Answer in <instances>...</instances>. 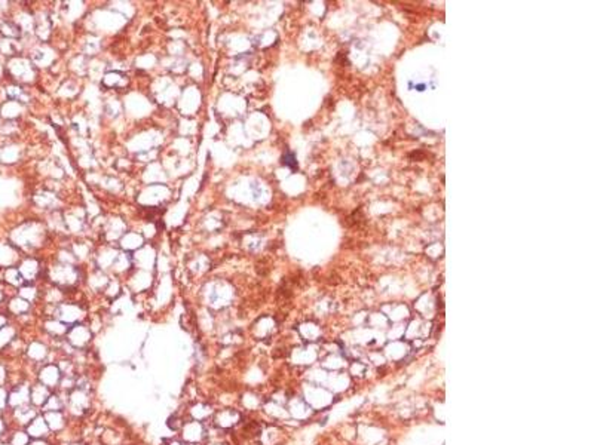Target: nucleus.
Wrapping results in <instances>:
<instances>
[{
	"mask_svg": "<svg viewBox=\"0 0 594 445\" xmlns=\"http://www.w3.org/2000/svg\"><path fill=\"white\" fill-rule=\"evenodd\" d=\"M284 163H285V165H290L291 168H296V166H297L296 162H294V156H293L291 153H288V156H284Z\"/></svg>",
	"mask_w": 594,
	"mask_h": 445,
	"instance_id": "f257e3e1",
	"label": "nucleus"
}]
</instances>
